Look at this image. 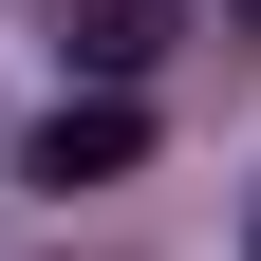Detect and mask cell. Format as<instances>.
Instances as JSON below:
<instances>
[{"instance_id": "obj_4", "label": "cell", "mask_w": 261, "mask_h": 261, "mask_svg": "<svg viewBox=\"0 0 261 261\" xmlns=\"http://www.w3.org/2000/svg\"><path fill=\"white\" fill-rule=\"evenodd\" d=\"M243 19H261V0H243Z\"/></svg>"}, {"instance_id": "obj_1", "label": "cell", "mask_w": 261, "mask_h": 261, "mask_svg": "<svg viewBox=\"0 0 261 261\" xmlns=\"http://www.w3.org/2000/svg\"><path fill=\"white\" fill-rule=\"evenodd\" d=\"M130 149H149V112H130V93H56L19 168H38V187H130Z\"/></svg>"}, {"instance_id": "obj_2", "label": "cell", "mask_w": 261, "mask_h": 261, "mask_svg": "<svg viewBox=\"0 0 261 261\" xmlns=\"http://www.w3.org/2000/svg\"><path fill=\"white\" fill-rule=\"evenodd\" d=\"M56 38H75V75H93V93H130L149 56H168V0H56Z\"/></svg>"}, {"instance_id": "obj_3", "label": "cell", "mask_w": 261, "mask_h": 261, "mask_svg": "<svg viewBox=\"0 0 261 261\" xmlns=\"http://www.w3.org/2000/svg\"><path fill=\"white\" fill-rule=\"evenodd\" d=\"M243 261H261V224H243Z\"/></svg>"}]
</instances>
